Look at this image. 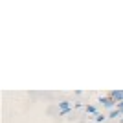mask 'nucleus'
Returning a JSON list of instances; mask_svg holds the SVG:
<instances>
[{
    "label": "nucleus",
    "mask_w": 123,
    "mask_h": 123,
    "mask_svg": "<svg viewBox=\"0 0 123 123\" xmlns=\"http://www.w3.org/2000/svg\"><path fill=\"white\" fill-rule=\"evenodd\" d=\"M118 107H119V110H123V101H121V103H118Z\"/></svg>",
    "instance_id": "5"
},
{
    "label": "nucleus",
    "mask_w": 123,
    "mask_h": 123,
    "mask_svg": "<svg viewBox=\"0 0 123 123\" xmlns=\"http://www.w3.org/2000/svg\"><path fill=\"white\" fill-rule=\"evenodd\" d=\"M110 98L116 103H121L123 101V90H114V92H110Z\"/></svg>",
    "instance_id": "1"
},
{
    "label": "nucleus",
    "mask_w": 123,
    "mask_h": 123,
    "mask_svg": "<svg viewBox=\"0 0 123 123\" xmlns=\"http://www.w3.org/2000/svg\"><path fill=\"white\" fill-rule=\"evenodd\" d=\"M99 101H101V103H103V105H105L107 108H112L114 105H116V101H114L112 98H99Z\"/></svg>",
    "instance_id": "2"
},
{
    "label": "nucleus",
    "mask_w": 123,
    "mask_h": 123,
    "mask_svg": "<svg viewBox=\"0 0 123 123\" xmlns=\"http://www.w3.org/2000/svg\"><path fill=\"white\" fill-rule=\"evenodd\" d=\"M68 108H70L68 101H62V103H61V110H62V112H68Z\"/></svg>",
    "instance_id": "3"
},
{
    "label": "nucleus",
    "mask_w": 123,
    "mask_h": 123,
    "mask_svg": "<svg viewBox=\"0 0 123 123\" xmlns=\"http://www.w3.org/2000/svg\"><path fill=\"white\" fill-rule=\"evenodd\" d=\"M86 112H90V114H94V112H96V107H86Z\"/></svg>",
    "instance_id": "4"
}]
</instances>
